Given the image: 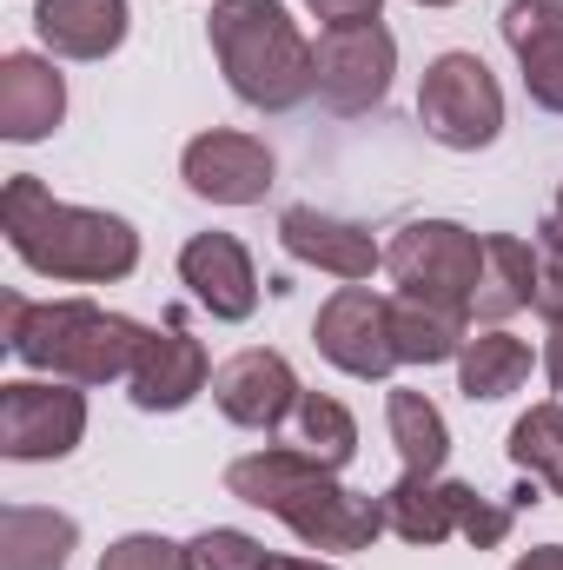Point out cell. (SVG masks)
<instances>
[{
    "instance_id": "obj_1",
    "label": "cell",
    "mask_w": 563,
    "mask_h": 570,
    "mask_svg": "<svg viewBox=\"0 0 563 570\" xmlns=\"http://www.w3.org/2000/svg\"><path fill=\"white\" fill-rule=\"evenodd\" d=\"M226 491L266 518H279L305 551H372L392 524H385V491H352L338 484V471H325L312 451L298 444H266L226 464Z\"/></svg>"
},
{
    "instance_id": "obj_2",
    "label": "cell",
    "mask_w": 563,
    "mask_h": 570,
    "mask_svg": "<svg viewBox=\"0 0 563 570\" xmlns=\"http://www.w3.org/2000/svg\"><path fill=\"white\" fill-rule=\"evenodd\" d=\"M0 233L27 273L53 285H120L140 273V233L120 213L53 199L33 173L0 186Z\"/></svg>"
},
{
    "instance_id": "obj_3",
    "label": "cell",
    "mask_w": 563,
    "mask_h": 570,
    "mask_svg": "<svg viewBox=\"0 0 563 570\" xmlns=\"http://www.w3.org/2000/svg\"><path fill=\"white\" fill-rule=\"evenodd\" d=\"M0 345L33 372V379H67V385H113L134 372L146 345V325L127 312H107L93 298H0Z\"/></svg>"
},
{
    "instance_id": "obj_4",
    "label": "cell",
    "mask_w": 563,
    "mask_h": 570,
    "mask_svg": "<svg viewBox=\"0 0 563 570\" xmlns=\"http://www.w3.org/2000/svg\"><path fill=\"white\" fill-rule=\"evenodd\" d=\"M206 47L239 107L292 114L312 100V40L285 13V0H213Z\"/></svg>"
},
{
    "instance_id": "obj_5",
    "label": "cell",
    "mask_w": 563,
    "mask_h": 570,
    "mask_svg": "<svg viewBox=\"0 0 563 570\" xmlns=\"http://www.w3.org/2000/svg\"><path fill=\"white\" fill-rule=\"evenodd\" d=\"M385 524H392V538H405V544H451V538H464L471 551H497L504 538H511V524H517V504H491L477 484H464V478H418V471H398V484L385 491Z\"/></svg>"
},
{
    "instance_id": "obj_6",
    "label": "cell",
    "mask_w": 563,
    "mask_h": 570,
    "mask_svg": "<svg viewBox=\"0 0 563 570\" xmlns=\"http://www.w3.org/2000/svg\"><path fill=\"white\" fill-rule=\"evenodd\" d=\"M418 127L444 153L497 146V134H504V87H497V73L477 53H464V47L437 53L418 80Z\"/></svg>"
},
{
    "instance_id": "obj_7",
    "label": "cell",
    "mask_w": 563,
    "mask_h": 570,
    "mask_svg": "<svg viewBox=\"0 0 563 570\" xmlns=\"http://www.w3.org/2000/svg\"><path fill=\"white\" fill-rule=\"evenodd\" d=\"M398 73V33L385 20L372 27H325L312 40V100L338 120H358L392 100Z\"/></svg>"
},
{
    "instance_id": "obj_8",
    "label": "cell",
    "mask_w": 563,
    "mask_h": 570,
    "mask_svg": "<svg viewBox=\"0 0 563 570\" xmlns=\"http://www.w3.org/2000/svg\"><path fill=\"white\" fill-rule=\"evenodd\" d=\"M385 273L412 298H437V305L471 312V292H477V273H484V233H471L457 219H412V226L392 233Z\"/></svg>"
},
{
    "instance_id": "obj_9",
    "label": "cell",
    "mask_w": 563,
    "mask_h": 570,
    "mask_svg": "<svg viewBox=\"0 0 563 570\" xmlns=\"http://www.w3.org/2000/svg\"><path fill=\"white\" fill-rule=\"evenodd\" d=\"M87 438V385L67 379H7L0 385V458L53 464Z\"/></svg>"
},
{
    "instance_id": "obj_10",
    "label": "cell",
    "mask_w": 563,
    "mask_h": 570,
    "mask_svg": "<svg viewBox=\"0 0 563 570\" xmlns=\"http://www.w3.org/2000/svg\"><path fill=\"white\" fill-rule=\"evenodd\" d=\"M312 345H318V358H325L332 372H345V379H365V385L392 379V372H398L392 298L372 292V285H338V292L318 305V318H312Z\"/></svg>"
},
{
    "instance_id": "obj_11",
    "label": "cell",
    "mask_w": 563,
    "mask_h": 570,
    "mask_svg": "<svg viewBox=\"0 0 563 570\" xmlns=\"http://www.w3.org/2000/svg\"><path fill=\"white\" fill-rule=\"evenodd\" d=\"M179 179L192 199L206 206H259L279 179V159L259 134H239V127H213V134H192L179 153Z\"/></svg>"
},
{
    "instance_id": "obj_12",
    "label": "cell",
    "mask_w": 563,
    "mask_h": 570,
    "mask_svg": "<svg viewBox=\"0 0 563 570\" xmlns=\"http://www.w3.org/2000/svg\"><path fill=\"white\" fill-rule=\"evenodd\" d=\"M298 399H305V385H298L292 358L273 352V345H246V352H233L213 372V405L226 412V425L239 431H266L273 438L298 412Z\"/></svg>"
},
{
    "instance_id": "obj_13",
    "label": "cell",
    "mask_w": 563,
    "mask_h": 570,
    "mask_svg": "<svg viewBox=\"0 0 563 570\" xmlns=\"http://www.w3.org/2000/svg\"><path fill=\"white\" fill-rule=\"evenodd\" d=\"M279 246L292 266L332 273L338 285H372V273H385V246L358 219H338V213H318V206H285Z\"/></svg>"
},
{
    "instance_id": "obj_14",
    "label": "cell",
    "mask_w": 563,
    "mask_h": 570,
    "mask_svg": "<svg viewBox=\"0 0 563 570\" xmlns=\"http://www.w3.org/2000/svg\"><path fill=\"white\" fill-rule=\"evenodd\" d=\"M213 372L219 365L206 358V345L179 318H159V325H146V345L134 358V372H127V392H134L140 412H186L199 392H213Z\"/></svg>"
},
{
    "instance_id": "obj_15",
    "label": "cell",
    "mask_w": 563,
    "mask_h": 570,
    "mask_svg": "<svg viewBox=\"0 0 563 570\" xmlns=\"http://www.w3.org/2000/svg\"><path fill=\"white\" fill-rule=\"evenodd\" d=\"M179 285L219 325H246L259 312V266H253V253L233 233H192L179 246Z\"/></svg>"
},
{
    "instance_id": "obj_16",
    "label": "cell",
    "mask_w": 563,
    "mask_h": 570,
    "mask_svg": "<svg viewBox=\"0 0 563 570\" xmlns=\"http://www.w3.org/2000/svg\"><path fill=\"white\" fill-rule=\"evenodd\" d=\"M67 120V73L53 53H7L0 60V140L40 146Z\"/></svg>"
},
{
    "instance_id": "obj_17",
    "label": "cell",
    "mask_w": 563,
    "mask_h": 570,
    "mask_svg": "<svg viewBox=\"0 0 563 570\" xmlns=\"http://www.w3.org/2000/svg\"><path fill=\"white\" fill-rule=\"evenodd\" d=\"M497 27H504V47L517 53L531 107L563 114V0H511Z\"/></svg>"
},
{
    "instance_id": "obj_18",
    "label": "cell",
    "mask_w": 563,
    "mask_h": 570,
    "mask_svg": "<svg viewBox=\"0 0 563 570\" xmlns=\"http://www.w3.org/2000/svg\"><path fill=\"white\" fill-rule=\"evenodd\" d=\"M33 33L53 60H113L134 33V0H33Z\"/></svg>"
},
{
    "instance_id": "obj_19",
    "label": "cell",
    "mask_w": 563,
    "mask_h": 570,
    "mask_svg": "<svg viewBox=\"0 0 563 570\" xmlns=\"http://www.w3.org/2000/svg\"><path fill=\"white\" fill-rule=\"evenodd\" d=\"M537 365H544V358H537L524 338H511L504 325H477V332L464 338V352H457V392H464L471 405H497V399L524 392Z\"/></svg>"
},
{
    "instance_id": "obj_20",
    "label": "cell",
    "mask_w": 563,
    "mask_h": 570,
    "mask_svg": "<svg viewBox=\"0 0 563 570\" xmlns=\"http://www.w3.org/2000/svg\"><path fill=\"white\" fill-rule=\"evenodd\" d=\"M531 292H537V246L517 233H484V273L471 292V318L504 325V318L531 312Z\"/></svg>"
},
{
    "instance_id": "obj_21",
    "label": "cell",
    "mask_w": 563,
    "mask_h": 570,
    "mask_svg": "<svg viewBox=\"0 0 563 570\" xmlns=\"http://www.w3.org/2000/svg\"><path fill=\"white\" fill-rule=\"evenodd\" d=\"M471 338V312L464 305H437V298H412V292H392V345H398V365H457Z\"/></svg>"
},
{
    "instance_id": "obj_22",
    "label": "cell",
    "mask_w": 563,
    "mask_h": 570,
    "mask_svg": "<svg viewBox=\"0 0 563 570\" xmlns=\"http://www.w3.org/2000/svg\"><path fill=\"white\" fill-rule=\"evenodd\" d=\"M80 551V524L53 504H7L0 511V570H67Z\"/></svg>"
},
{
    "instance_id": "obj_23",
    "label": "cell",
    "mask_w": 563,
    "mask_h": 570,
    "mask_svg": "<svg viewBox=\"0 0 563 570\" xmlns=\"http://www.w3.org/2000/svg\"><path fill=\"white\" fill-rule=\"evenodd\" d=\"M385 431H392L405 471L437 478V471L451 464V425H444V412H437L424 392H412V385H392V392H385Z\"/></svg>"
},
{
    "instance_id": "obj_24",
    "label": "cell",
    "mask_w": 563,
    "mask_h": 570,
    "mask_svg": "<svg viewBox=\"0 0 563 570\" xmlns=\"http://www.w3.org/2000/svg\"><path fill=\"white\" fill-rule=\"evenodd\" d=\"M504 451H511V464H517L524 478H537L551 498H563V405L557 399L531 405V412L511 425Z\"/></svg>"
},
{
    "instance_id": "obj_25",
    "label": "cell",
    "mask_w": 563,
    "mask_h": 570,
    "mask_svg": "<svg viewBox=\"0 0 563 570\" xmlns=\"http://www.w3.org/2000/svg\"><path fill=\"white\" fill-rule=\"evenodd\" d=\"M292 444L312 451L325 471H345L358 458V419L332 399V392H305L298 412H292Z\"/></svg>"
},
{
    "instance_id": "obj_26",
    "label": "cell",
    "mask_w": 563,
    "mask_h": 570,
    "mask_svg": "<svg viewBox=\"0 0 563 570\" xmlns=\"http://www.w3.org/2000/svg\"><path fill=\"white\" fill-rule=\"evenodd\" d=\"M186 558H192V570H266L273 564V551L253 531H233V524H213V531L186 538Z\"/></svg>"
},
{
    "instance_id": "obj_27",
    "label": "cell",
    "mask_w": 563,
    "mask_h": 570,
    "mask_svg": "<svg viewBox=\"0 0 563 570\" xmlns=\"http://www.w3.org/2000/svg\"><path fill=\"white\" fill-rule=\"evenodd\" d=\"M100 570H192V558H186V544H172L159 531H127L100 551Z\"/></svg>"
},
{
    "instance_id": "obj_28",
    "label": "cell",
    "mask_w": 563,
    "mask_h": 570,
    "mask_svg": "<svg viewBox=\"0 0 563 570\" xmlns=\"http://www.w3.org/2000/svg\"><path fill=\"white\" fill-rule=\"evenodd\" d=\"M537 292H531V312L544 318V325H563V226L544 213V226H537Z\"/></svg>"
},
{
    "instance_id": "obj_29",
    "label": "cell",
    "mask_w": 563,
    "mask_h": 570,
    "mask_svg": "<svg viewBox=\"0 0 563 570\" xmlns=\"http://www.w3.org/2000/svg\"><path fill=\"white\" fill-rule=\"evenodd\" d=\"M305 13L318 20V33L325 27H372V20H385V0H305Z\"/></svg>"
},
{
    "instance_id": "obj_30",
    "label": "cell",
    "mask_w": 563,
    "mask_h": 570,
    "mask_svg": "<svg viewBox=\"0 0 563 570\" xmlns=\"http://www.w3.org/2000/svg\"><path fill=\"white\" fill-rule=\"evenodd\" d=\"M511 570H563V544H531L511 558Z\"/></svg>"
},
{
    "instance_id": "obj_31",
    "label": "cell",
    "mask_w": 563,
    "mask_h": 570,
    "mask_svg": "<svg viewBox=\"0 0 563 570\" xmlns=\"http://www.w3.org/2000/svg\"><path fill=\"white\" fill-rule=\"evenodd\" d=\"M544 372H551V392L563 399V325H551V338H544Z\"/></svg>"
},
{
    "instance_id": "obj_32",
    "label": "cell",
    "mask_w": 563,
    "mask_h": 570,
    "mask_svg": "<svg viewBox=\"0 0 563 570\" xmlns=\"http://www.w3.org/2000/svg\"><path fill=\"white\" fill-rule=\"evenodd\" d=\"M266 570H338L332 558H273Z\"/></svg>"
},
{
    "instance_id": "obj_33",
    "label": "cell",
    "mask_w": 563,
    "mask_h": 570,
    "mask_svg": "<svg viewBox=\"0 0 563 570\" xmlns=\"http://www.w3.org/2000/svg\"><path fill=\"white\" fill-rule=\"evenodd\" d=\"M551 219H557V226H563V186H557V206H551Z\"/></svg>"
},
{
    "instance_id": "obj_34",
    "label": "cell",
    "mask_w": 563,
    "mask_h": 570,
    "mask_svg": "<svg viewBox=\"0 0 563 570\" xmlns=\"http://www.w3.org/2000/svg\"><path fill=\"white\" fill-rule=\"evenodd\" d=\"M412 7H457V0H412Z\"/></svg>"
}]
</instances>
